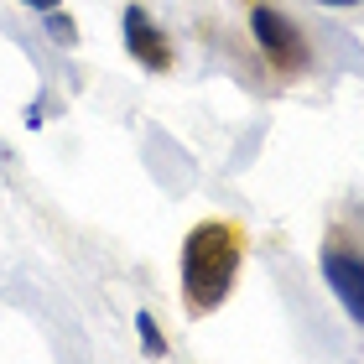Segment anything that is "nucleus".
I'll return each mask as SVG.
<instances>
[{"mask_svg": "<svg viewBox=\"0 0 364 364\" xmlns=\"http://www.w3.org/2000/svg\"><path fill=\"white\" fill-rule=\"evenodd\" d=\"M323 281L333 287V296L343 302V312L364 328V255H349V250H323Z\"/></svg>", "mask_w": 364, "mask_h": 364, "instance_id": "7ed1b4c3", "label": "nucleus"}, {"mask_svg": "<svg viewBox=\"0 0 364 364\" xmlns=\"http://www.w3.org/2000/svg\"><path fill=\"white\" fill-rule=\"evenodd\" d=\"M42 16H47V37H53L58 47H73V42H78L73 16H63V11H42Z\"/></svg>", "mask_w": 364, "mask_h": 364, "instance_id": "39448f33", "label": "nucleus"}, {"mask_svg": "<svg viewBox=\"0 0 364 364\" xmlns=\"http://www.w3.org/2000/svg\"><path fill=\"white\" fill-rule=\"evenodd\" d=\"M318 6H359V0H318Z\"/></svg>", "mask_w": 364, "mask_h": 364, "instance_id": "6e6552de", "label": "nucleus"}, {"mask_svg": "<svg viewBox=\"0 0 364 364\" xmlns=\"http://www.w3.org/2000/svg\"><path fill=\"white\" fill-rule=\"evenodd\" d=\"M245 260V229L229 219H203L188 229L182 240V302H188L193 318H203L235 291Z\"/></svg>", "mask_w": 364, "mask_h": 364, "instance_id": "f257e3e1", "label": "nucleus"}, {"mask_svg": "<svg viewBox=\"0 0 364 364\" xmlns=\"http://www.w3.org/2000/svg\"><path fill=\"white\" fill-rule=\"evenodd\" d=\"M250 31H255V42H260V53H266L276 63V73H296V68H307V42H302V31L291 26V16H281L276 6H255L250 11Z\"/></svg>", "mask_w": 364, "mask_h": 364, "instance_id": "f03ea898", "label": "nucleus"}, {"mask_svg": "<svg viewBox=\"0 0 364 364\" xmlns=\"http://www.w3.org/2000/svg\"><path fill=\"white\" fill-rule=\"evenodd\" d=\"M125 47H130V58H136L141 68H151V73H167V68H172V47H167V37L151 26V16H146L141 6L125 11Z\"/></svg>", "mask_w": 364, "mask_h": 364, "instance_id": "20e7f679", "label": "nucleus"}, {"mask_svg": "<svg viewBox=\"0 0 364 364\" xmlns=\"http://www.w3.org/2000/svg\"><path fill=\"white\" fill-rule=\"evenodd\" d=\"M21 6H31V11H58V0H21Z\"/></svg>", "mask_w": 364, "mask_h": 364, "instance_id": "0eeeda50", "label": "nucleus"}, {"mask_svg": "<svg viewBox=\"0 0 364 364\" xmlns=\"http://www.w3.org/2000/svg\"><path fill=\"white\" fill-rule=\"evenodd\" d=\"M136 328H141V343H146V354H167V338L156 333L151 312H141V318H136Z\"/></svg>", "mask_w": 364, "mask_h": 364, "instance_id": "423d86ee", "label": "nucleus"}]
</instances>
